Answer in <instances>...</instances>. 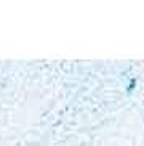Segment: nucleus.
<instances>
[{
  "label": "nucleus",
  "instance_id": "1",
  "mask_svg": "<svg viewBox=\"0 0 144 146\" xmlns=\"http://www.w3.org/2000/svg\"><path fill=\"white\" fill-rule=\"evenodd\" d=\"M135 84H136V80H135V79H131V80H130V85H128V88H127V90H128V93H130V92L133 90V87H135Z\"/></svg>",
  "mask_w": 144,
  "mask_h": 146
}]
</instances>
